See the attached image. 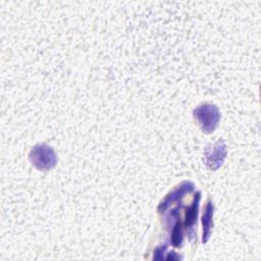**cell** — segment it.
<instances>
[{
  "mask_svg": "<svg viewBox=\"0 0 261 261\" xmlns=\"http://www.w3.org/2000/svg\"><path fill=\"white\" fill-rule=\"evenodd\" d=\"M194 115L205 133L213 132L219 121V112L214 105H201L194 110Z\"/></svg>",
  "mask_w": 261,
  "mask_h": 261,
  "instance_id": "obj_1",
  "label": "cell"
},
{
  "mask_svg": "<svg viewBox=\"0 0 261 261\" xmlns=\"http://www.w3.org/2000/svg\"><path fill=\"white\" fill-rule=\"evenodd\" d=\"M199 200H200V193H197L192 206L187 210L186 213V225L188 227H192L196 223L197 214H198V207H199Z\"/></svg>",
  "mask_w": 261,
  "mask_h": 261,
  "instance_id": "obj_6",
  "label": "cell"
},
{
  "mask_svg": "<svg viewBox=\"0 0 261 261\" xmlns=\"http://www.w3.org/2000/svg\"><path fill=\"white\" fill-rule=\"evenodd\" d=\"M212 215H213V205L210 200H208L204 213L202 216V223H203V239L202 242L206 243L209 240L212 227Z\"/></svg>",
  "mask_w": 261,
  "mask_h": 261,
  "instance_id": "obj_5",
  "label": "cell"
},
{
  "mask_svg": "<svg viewBox=\"0 0 261 261\" xmlns=\"http://www.w3.org/2000/svg\"><path fill=\"white\" fill-rule=\"evenodd\" d=\"M225 156H226L225 145L222 142H218L217 144H215L212 150H208L206 152L205 154L206 164L210 168L216 169L222 164Z\"/></svg>",
  "mask_w": 261,
  "mask_h": 261,
  "instance_id": "obj_3",
  "label": "cell"
},
{
  "mask_svg": "<svg viewBox=\"0 0 261 261\" xmlns=\"http://www.w3.org/2000/svg\"><path fill=\"white\" fill-rule=\"evenodd\" d=\"M30 159L33 164L41 170H48L56 163V156L52 148L47 145H37L31 151Z\"/></svg>",
  "mask_w": 261,
  "mask_h": 261,
  "instance_id": "obj_2",
  "label": "cell"
},
{
  "mask_svg": "<svg viewBox=\"0 0 261 261\" xmlns=\"http://www.w3.org/2000/svg\"><path fill=\"white\" fill-rule=\"evenodd\" d=\"M171 242L173 244V246L178 247L181 244V229H180V223L179 221H177L173 227L172 230V238H171Z\"/></svg>",
  "mask_w": 261,
  "mask_h": 261,
  "instance_id": "obj_7",
  "label": "cell"
},
{
  "mask_svg": "<svg viewBox=\"0 0 261 261\" xmlns=\"http://www.w3.org/2000/svg\"><path fill=\"white\" fill-rule=\"evenodd\" d=\"M193 189H194V185L192 182H182L180 186H178L175 190H173L170 194H168L166 196V198L160 203V205L158 207V210L161 211V212L165 211L170 204H172L177 199L182 197L186 193H189V192L193 191Z\"/></svg>",
  "mask_w": 261,
  "mask_h": 261,
  "instance_id": "obj_4",
  "label": "cell"
},
{
  "mask_svg": "<svg viewBox=\"0 0 261 261\" xmlns=\"http://www.w3.org/2000/svg\"><path fill=\"white\" fill-rule=\"evenodd\" d=\"M180 257L179 256H177V255H175V253H173V252H171V253H169V255L166 257V259L167 260H177V259H179Z\"/></svg>",
  "mask_w": 261,
  "mask_h": 261,
  "instance_id": "obj_8",
  "label": "cell"
}]
</instances>
